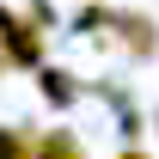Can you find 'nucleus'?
Returning <instances> with one entry per match:
<instances>
[{
  "label": "nucleus",
  "instance_id": "1",
  "mask_svg": "<svg viewBox=\"0 0 159 159\" xmlns=\"http://www.w3.org/2000/svg\"><path fill=\"white\" fill-rule=\"evenodd\" d=\"M0 55H6V67H31L37 74L43 55H49V31L31 12H6L0 6Z\"/></svg>",
  "mask_w": 159,
  "mask_h": 159
},
{
  "label": "nucleus",
  "instance_id": "2",
  "mask_svg": "<svg viewBox=\"0 0 159 159\" xmlns=\"http://www.w3.org/2000/svg\"><path fill=\"white\" fill-rule=\"evenodd\" d=\"M110 37L129 49L135 61H147V55H159V25L147 19V12H110Z\"/></svg>",
  "mask_w": 159,
  "mask_h": 159
},
{
  "label": "nucleus",
  "instance_id": "3",
  "mask_svg": "<svg viewBox=\"0 0 159 159\" xmlns=\"http://www.w3.org/2000/svg\"><path fill=\"white\" fill-rule=\"evenodd\" d=\"M37 86H43L49 104H74V98H80V80L67 74V67H37Z\"/></svg>",
  "mask_w": 159,
  "mask_h": 159
},
{
  "label": "nucleus",
  "instance_id": "4",
  "mask_svg": "<svg viewBox=\"0 0 159 159\" xmlns=\"http://www.w3.org/2000/svg\"><path fill=\"white\" fill-rule=\"evenodd\" d=\"M31 153H37V159H86V153H80V141L67 135V129H55V135H43L37 147H31Z\"/></svg>",
  "mask_w": 159,
  "mask_h": 159
},
{
  "label": "nucleus",
  "instance_id": "5",
  "mask_svg": "<svg viewBox=\"0 0 159 159\" xmlns=\"http://www.w3.org/2000/svg\"><path fill=\"white\" fill-rule=\"evenodd\" d=\"M0 159H31V141L19 129H0Z\"/></svg>",
  "mask_w": 159,
  "mask_h": 159
},
{
  "label": "nucleus",
  "instance_id": "6",
  "mask_svg": "<svg viewBox=\"0 0 159 159\" xmlns=\"http://www.w3.org/2000/svg\"><path fill=\"white\" fill-rule=\"evenodd\" d=\"M104 25H110V6H86L74 19V31H104Z\"/></svg>",
  "mask_w": 159,
  "mask_h": 159
},
{
  "label": "nucleus",
  "instance_id": "7",
  "mask_svg": "<svg viewBox=\"0 0 159 159\" xmlns=\"http://www.w3.org/2000/svg\"><path fill=\"white\" fill-rule=\"evenodd\" d=\"M116 159H147V153H141V147H129V153H116Z\"/></svg>",
  "mask_w": 159,
  "mask_h": 159
}]
</instances>
